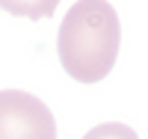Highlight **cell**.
<instances>
[{"label":"cell","instance_id":"6da1fadb","mask_svg":"<svg viewBox=\"0 0 148 139\" xmlns=\"http://www.w3.org/2000/svg\"><path fill=\"white\" fill-rule=\"evenodd\" d=\"M121 47L119 12L107 0H77L56 33V53L68 77L98 83L113 71Z\"/></svg>","mask_w":148,"mask_h":139},{"label":"cell","instance_id":"7a4b0ae2","mask_svg":"<svg viewBox=\"0 0 148 139\" xmlns=\"http://www.w3.org/2000/svg\"><path fill=\"white\" fill-rule=\"evenodd\" d=\"M0 139H56V121L45 101L21 89L0 92Z\"/></svg>","mask_w":148,"mask_h":139},{"label":"cell","instance_id":"3957f363","mask_svg":"<svg viewBox=\"0 0 148 139\" xmlns=\"http://www.w3.org/2000/svg\"><path fill=\"white\" fill-rule=\"evenodd\" d=\"M0 6H3L9 15L15 18H51L53 9L59 6V0H0Z\"/></svg>","mask_w":148,"mask_h":139},{"label":"cell","instance_id":"277c9868","mask_svg":"<svg viewBox=\"0 0 148 139\" xmlns=\"http://www.w3.org/2000/svg\"><path fill=\"white\" fill-rule=\"evenodd\" d=\"M83 139H139V136H136L133 127H127V124H121V121H107V124L92 127Z\"/></svg>","mask_w":148,"mask_h":139}]
</instances>
